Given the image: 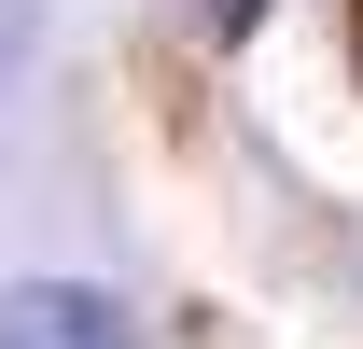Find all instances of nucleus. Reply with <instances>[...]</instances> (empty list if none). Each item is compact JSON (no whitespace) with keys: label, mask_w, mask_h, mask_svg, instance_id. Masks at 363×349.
<instances>
[{"label":"nucleus","mask_w":363,"mask_h":349,"mask_svg":"<svg viewBox=\"0 0 363 349\" xmlns=\"http://www.w3.org/2000/svg\"><path fill=\"white\" fill-rule=\"evenodd\" d=\"M0 349H140V321L98 279H14L0 294Z\"/></svg>","instance_id":"obj_1"},{"label":"nucleus","mask_w":363,"mask_h":349,"mask_svg":"<svg viewBox=\"0 0 363 349\" xmlns=\"http://www.w3.org/2000/svg\"><path fill=\"white\" fill-rule=\"evenodd\" d=\"M14 43H28V28H14V0H0V56H14Z\"/></svg>","instance_id":"obj_2"}]
</instances>
